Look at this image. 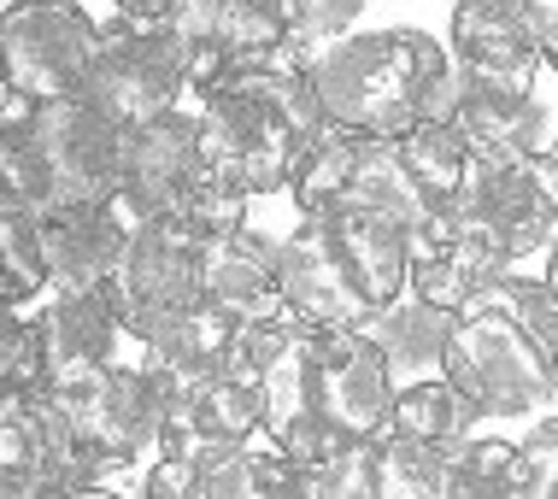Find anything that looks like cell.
I'll return each mask as SVG.
<instances>
[{"instance_id":"4","label":"cell","mask_w":558,"mask_h":499,"mask_svg":"<svg viewBox=\"0 0 558 499\" xmlns=\"http://www.w3.org/2000/svg\"><path fill=\"white\" fill-rule=\"evenodd\" d=\"M265 429L312 412L347 447H376L395 417V376L365 329H306L282 365L265 370Z\"/></svg>"},{"instance_id":"44","label":"cell","mask_w":558,"mask_h":499,"mask_svg":"<svg viewBox=\"0 0 558 499\" xmlns=\"http://www.w3.org/2000/svg\"><path fill=\"white\" fill-rule=\"evenodd\" d=\"M547 154H553V159H558V135H553V142H547Z\"/></svg>"},{"instance_id":"15","label":"cell","mask_w":558,"mask_h":499,"mask_svg":"<svg viewBox=\"0 0 558 499\" xmlns=\"http://www.w3.org/2000/svg\"><path fill=\"white\" fill-rule=\"evenodd\" d=\"M206 154H201V124L194 112H165L154 124L124 130V165H118V211L130 223L171 218L189 206V194L206 183Z\"/></svg>"},{"instance_id":"41","label":"cell","mask_w":558,"mask_h":499,"mask_svg":"<svg viewBox=\"0 0 558 499\" xmlns=\"http://www.w3.org/2000/svg\"><path fill=\"white\" fill-rule=\"evenodd\" d=\"M59 499H130V494H118L112 482H95V488H71V494H59Z\"/></svg>"},{"instance_id":"31","label":"cell","mask_w":558,"mask_h":499,"mask_svg":"<svg viewBox=\"0 0 558 499\" xmlns=\"http://www.w3.org/2000/svg\"><path fill=\"white\" fill-rule=\"evenodd\" d=\"M41 294H48V270H41L36 218L0 200V306H29Z\"/></svg>"},{"instance_id":"39","label":"cell","mask_w":558,"mask_h":499,"mask_svg":"<svg viewBox=\"0 0 558 499\" xmlns=\"http://www.w3.org/2000/svg\"><path fill=\"white\" fill-rule=\"evenodd\" d=\"M112 7H118V19H135V24H165L177 7H183V0H112Z\"/></svg>"},{"instance_id":"25","label":"cell","mask_w":558,"mask_h":499,"mask_svg":"<svg viewBox=\"0 0 558 499\" xmlns=\"http://www.w3.org/2000/svg\"><path fill=\"white\" fill-rule=\"evenodd\" d=\"M230 336H235V317H223L218 306L201 300L194 312L154 329V336L142 341V358L165 376V382H194V376L230 365Z\"/></svg>"},{"instance_id":"8","label":"cell","mask_w":558,"mask_h":499,"mask_svg":"<svg viewBox=\"0 0 558 499\" xmlns=\"http://www.w3.org/2000/svg\"><path fill=\"white\" fill-rule=\"evenodd\" d=\"M100 53V24L77 0H24L0 24V83L24 106L83 95Z\"/></svg>"},{"instance_id":"33","label":"cell","mask_w":558,"mask_h":499,"mask_svg":"<svg viewBox=\"0 0 558 499\" xmlns=\"http://www.w3.org/2000/svg\"><path fill=\"white\" fill-rule=\"evenodd\" d=\"M41 336L36 317H24V306H0V400L12 394H41Z\"/></svg>"},{"instance_id":"47","label":"cell","mask_w":558,"mask_h":499,"mask_svg":"<svg viewBox=\"0 0 558 499\" xmlns=\"http://www.w3.org/2000/svg\"><path fill=\"white\" fill-rule=\"evenodd\" d=\"M7 7H24V0H7Z\"/></svg>"},{"instance_id":"20","label":"cell","mask_w":558,"mask_h":499,"mask_svg":"<svg viewBox=\"0 0 558 499\" xmlns=\"http://www.w3.org/2000/svg\"><path fill=\"white\" fill-rule=\"evenodd\" d=\"M277 294H282V312L306 329H359L371 317L365 300L353 294V282L341 277L336 253L324 247V230L312 218H300L294 230L282 235Z\"/></svg>"},{"instance_id":"22","label":"cell","mask_w":558,"mask_h":499,"mask_svg":"<svg viewBox=\"0 0 558 499\" xmlns=\"http://www.w3.org/2000/svg\"><path fill=\"white\" fill-rule=\"evenodd\" d=\"M277 253L282 241L241 223L223 241L206 247V265H201V300L218 306L223 317L247 324V317H265V312H282V294H277Z\"/></svg>"},{"instance_id":"16","label":"cell","mask_w":558,"mask_h":499,"mask_svg":"<svg viewBox=\"0 0 558 499\" xmlns=\"http://www.w3.org/2000/svg\"><path fill=\"white\" fill-rule=\"evenodd\" d=\"M452 65L464 77L535 88L541 36H535V0H452Z\"/></svg>"},{"instance_id":"6","label":"cell","mask_w":558,"mask_h":499,"mask_svg":"<svg viewBox=\"0 0 558 499\" xmlns=\"http://www.w3.org/2000/svg\"><path fill=\"white\" fill-rule=\"evenodd\" d=\"M289 200L300 218H324V211H376V218L400 223L405 235L429 218L424 194L405 183L395 142H376V135H353L329 124L318 142L306 147V159L294 165Z\"/></svg>"},{"instance_id":"29","label":"cell","mask_w":558,"mask_h":499,"mask_svg":"<svg viewBox=\"0 0 558 499\" xmlns=\"http://www.w3.org/2000/svg\"><path fill=\"white\" fill-rule=\"evenodd\" d=\"M441 499H518V441L471 435L441 459Z\"/></svg>"},{"instance_id":"10","label":"cell","mask_w":558,"mask_h":499,"mask_svg":"<svg viewBox=\"0 0 558 499\" xmlns=\"http://www.w3.org/2000/svg\"><path fill=\"white\" fill-rule=\"evenodd\" d=\"M83 100L95 112H107L118 130L177 112L189 100V71L177 41L165 36V24H135V19L100 24V53L88 65Z\"/></svg>"},{"instance_id":"30","label":"cell","mask_w":558,"mask_h":499,"mask_svg":"<svg viewBox=\"0 0 558 499\" xmlns=\"http://www.w3.org/2000/svg\"><path fill=\"white\" fill-rule=\"evenodd\" d=\"M441 459L447 452L383 435L371 447V488L376 499H441Z\"/></svg>"},{"instance_id":"37","label":"cell","mask_w":558,"mask_h":499,"mask_svg":"<svg viewBox=\"0 0 558 499\" xmlns=\"http://www.w3.org/2000/svg\"><path fill=\"white\" fill-rule=\"evenodd\" d=\"M142 499H194V471L177 464V459H159L154 476H147V488H142Z\"/></svg>"},{"instance_id":"45","label":"cell","mask_w":558,"mask_h":499,"mask_svg":"<svg viewBox=\"0 0 558 499\" xmlns=\"http://www.w3.org/2000/svg\"><path fill=\"white\" fill-rule=\"evenodd\" d=\"M7 12H12V7H7V0H0V24H7Z\"/></svg>"},{"instance_id":"46","label":"cell","mask_w":558,"mask_h":499,"mask_svg":"<svg viewBox=\"0 0 558 499\" xmlns=\"http://www.w3.org/2000/svg\"><path fill=\"white\" fill-rule=\"evenodd\" d=\"M547 499H558V482H553V494H547Z\"/></svg>"},{"instance_id":"35","label":"cell","mask_w":558,"mask_h":499,"mask_svg":"<svg viewBox=\"0 0 558 499\" xmlns=\"http://www.w3.org/2000/svg\"><path fill=\"white\" fill-rule=\"evenodd\" d=\"M558 482V412L518 441V499H547Z\"/></svg>"},{"instance_id":"18","label":"cell","mask_w":558,"mask_h":499,"mask_svg":"<svg viewBox=\"0 0 558 499\" xmlns=\"http://www.w3.org/2000/svg\"><path fill=\"white\" fill-rule=\"evenodd\" d=\"M447 124L459 130V142L471 147L476 165H506L547 147V106L535 100V88L482 83V77H464L459 65H452Z\"/></svg>"},{"instance_id":"28","label":"cell","mask_w":558,"mask_h":499,"mask_svg":"<svg viewBox=\"0 0 558 499\" xmlns=\"http://www.w3.org/2000/svg\"><path fill=\"white\" fill-rule=\"evenodd\" d=\"M395 159L405 171V183L424 194V206H447L459 200L464 183H471V147L459 142V130L441 124V118H429V124H412L395 142Z\"/></svg>"},{"instance_id":"19","label":"cell","mask_w":558,"mask_h":499,"mask_svg":"<svg viewBox=\"0 0 558 499\" xmlns=\"http://www.w3.org/2000/svg\"><path fill=\"white\" fill-rule=\"evenodd\" d=\"M41 235V270H48V294H71V289H107L118 259L130 241V218L107 206H65L36 218Z\"/></svg>"},{"instance_id":"9","label":"cell","mask_w":558,"mask_h":499,"mask_svg":"<svg viewBox=\"0 0 558 499\" xmlns=\"http://www.w3.org/2000/svg\"><path fill=\"white\" fill-rule=\"evenodd\" d=\"M48 394L59 400V412H65L77 447L95 452L112 476L130 471V464H142V452H159L171 382H165L147 358H135V365L118 358L112 370L95 376V382H83V388H48Z\"/></svg>"},{"instance_id":"23","label":"cell","mask_w":558,"mask_h":499,"mask_svg":"<svg viewBox=\"0 0 558 499\" xmlns=\"http://www.w3.org/2000/svg\"><path fill=\"white\" fill-rule=\"evenodd\" d=\"M452 317L459 312H441V306H429V300H417V294H400L395 306H383L359 329L376 341V353H383L395 388H405V382H424V376H441Z\"/></svg>"},{"instance_id":"21","label":"cell","mask_w":558,"mask_h":499,"mask_svg":"<svg viewBox=\"0 0 558 499\" xmlns=\"http://www.w3.org/2000/svg\"><path fill=\"white\" fill-rule=\"evenodd\" d=\"M312 223L324 230V247L336 253L341 277L353 282V294L365 300L371 317L405 294V230L400 223L376 218V211H324Z\"/></svg>"},{"instance_id":"24","label":"cell","mask_w":558,"mask_h":499,"mask_svg":"<svg viewBox=\"0 0 558 499\" xmlns=\"http://www.w3.org/2000/svg\"><path fill=\"white\" fill-rule=\"evenodd\" d=\"M0 499H59L41 394L0 400Z\"/></svg>"},{"instance_id":"26","label":"cell","mask_w":558,"mask_h":499,"mask_svg":"<svg viewBox=\"0 0 558 499\" xmlns=\"http://www.w3.org/2000/svg\"><path fill=\"white\" fill-rule=\"evenodd\" d=\"M194 499H312V471L247 441L194 471Z\"/></svg>"},{"instance_id":"13","label":"cell","mask_w":558,"mask_h":499,"mask_svg":"<svg viewBox=\"0 0 558 499\" xmlns=\"http://www.w3.org/2000/svg\"><path fill=\"white\" fill-rule=\"evenodd\" d=\"M511 270V259L476 230L459 200L429 206V218L405 235V294L429 300L441 312H464Z\"/></svg>"},{"instance_id":"40","label":"cell","mask_w":558,"mask_h":499,"mask_svg":"<svg viewBox=\"0 0 558 499\" xmlns=\"http://www.w3.org/2000/svg\"><path fill=\"white\" fill-rule=\"evenodd\" d=\"M24 112H29V106H24L19 95H12V88H7V83H0V135H7L12 124H19V118H24Z\"/></svg>"},{"instance_id":"3","label":"cell","mask_w":558,"mask_h":499,"mask_svg":"<svg viewBox=\"0 0 558 499\" xmlns=\"http://www.w3.org/2000/svg\"><path fill=\"white\" fill-rule=\"evenodd\" d=\"M118 165H124V130L95 112L83 95L41 100L0 135V200L48 218L65 206L118 200Z\"/></svg>"},{"instance_id":"11","label":"cell","mask_w":558,"mask_h":499,"mask_svg":"<svg viewBox=\"0 0 558 499\" xmlns=\"http://www.w3.org/2000/svg\"><path fill=\"white\" fill-rule=\"evenodd\" d=\"M201 265H206V241H194L177 218L130 223L124 259H118L112 282H107L124 336L147 341L171 317L201 306Z\"/></svg>"},{"instance_id":"12","label":"cell","mask_w":558,"mask_h":499,"mask_svg":"<svg viewBox=\"0 0 558 499\" xmlns=\"http://www.w3.org/2000/svg\"><path fill=\"white\" fill-rule=\"evenodd\" d=\"M265 435V388L235 365H218L194 382H171L165 400V435L159 459H177L189 471L213 464L218 452H235Z\"/></svg>"},{"instance_id":"14","label":"cell","mask_w":558,"mask_h":499,"mask_svg":"<svg viewBox=\"0 0 558 499\" xmlns=\"http://www.w3.org/2000/svg\"><path fill=\"white\" fill-rule=\"evenodd\" d=\"M459 206L518 265L523 253L547 247L558 235V159L541 147V154H523L506 165H471V183H464Z\"/></svg>"},{"instance_id":"34","label":"cell","mask_w":558,"mask_h":499,"mask_svg":"<svg viewBox=\"0 0 558 499\" xmlns=\"http://www.w3.org/2000/svg\"><path fill=\"white\" fill-rule=\"evenodd\" d=\"M371 0H289V19H294V48L300 53H318L329 41L353 36V24L365 19Z\"/></svg>"},{"instance_id":"43","label":"cell","mask_w":558,"mask_h":499,"mask_svg":"<svg viewBox=\"0 0 558 499\" xmlns=\"http://www.w3.org/2000/svg\"><path fill=\"white\" fill-rule=\"evenodd\" d=\"M547 405H553V412H558V370H553V394H547Z\"/></svg>"},{"instance_id":"1","label":"cell","mask_w":558,"mask_h":499,"mask_svg":"<svg viewBox=\"0 0 558 499\" xmlns=\"http://www.w3.org/2000/svg\"><path fill=\"white\" fill-rule=\"evenodd\" d=\"M312 95L324 106V124L400 142L412 124H429L452 106V53L429 29H365L341 36L306 59Z\"/></svg>"},{"instance_id":"38","label":"cell","mask_w":558,"mask_h":499,"mask_svg":"<svg viewBox=\"0 0 558 499\" xmlns=\"http://www.w3.org/2000/svg\"><path fill=\"white\" fill-rule=\"evenodd\" d=\"M535 36H541V65L558 71V0H535Z\"/></svg>"},{"instance_id":"27","label":"cell","mask_w":558,"mask_h":499,"mask_svg":"<svg viewBox=\"0 0 558 499\" xmlns=\"http://www.w3.org/2000/svg\"><path fill=\"white\" fill-rule=\"evenodd\" d=\"M476 412L447 376H424V382H405L395 388V417H388V435L400 441H417V447H435V452H452L459 441H471L476 429Z\"/></svg>"},{"instance_id":"7","label":"cell","mask_w":558,"mask_h":499,"mask_svg":"<svg viewBox=\"0 0 558 499\" xmlns=\"http://www.w3.org/2000/svg\"><path fill=\"white\" fill-rule=\"evenodd\" d=\"M165 36L183 53L194 100L213 95L218 83L241 77V71L306 59L294 48L289 0H183V7L165 19Z\"/></svg>"},{"instance_id":"42","label":"cell","mask_w":558,"mask_h":499,"mask_svg":"<svg viewBox=\"0 0 558 499\" xmlns=\"http://www.w3.org/2000/svg\"><path fill=\"white\" fill-rule=\"evenodd\" d=\"M541 282L553 289V300H558V235L547 241V270H541Z\"/></svg>"},{"instance_id":"32","label":"cell","mask_w":558,"mask_h":499,"mask_svg":"<svg viewBox=\"0 0 558 499\" xmlns=\"http://www.w3.org/2000/svg\"><path fill=\"white\" fill-rule=\"evenodd\" d=\"M476 300H494L511 324L530 336L541 353L553 358V370H558V300H553V289L541 277H518V270H506L500 282H494L488 294H476Z\"/></svg>"},{"instance_id":"36","label":"cell","mask_w":558,"mask_h":499,"mask_svg":"<svg viewBox=\"0 0 558 499\" xmlns=\"http://www.w3.org/2000/svg\"><path fill=\"white\" fill-rule=\"evenodd\" d=\"M312 499H376V488H371V447H353L347 459L312 471Z\"/></svg>"},{"instance_id":"2","label":"cell","mask_w":558,"mask_h":499,"mask_svg":"<svg viewBox=\"0 0 558 499\" xmlns=\"http://www.w3.org/2000/svg\"><path fill=\"white\" fill-rule=\"evenodd\" d=\"M194 124H201L206 171L247 200L289 194L294 165L329 130L324 106L312 95L306 59H282V65L241 71V77L218 83L213 95H201Z\"/></svg>"},{"instance_id":"5","label":"cell","mask_w":558,"mask_h":499,"mask_svg":"<svg viewBox=\"0 0 558 499\" xmlns=\"http://www.w3.org/2000/svg\"><path fill=\"white\" fill-rule=\"evenodd\" d=\"M441 376L471 400V412L488 417H530L553 394V358L523 336L494 300H471L452 317Z\"/></svg>"},{"instance_id":"17","label":"cell","mask_w":558,"mask_h":499,"mask_svg":"<svg viewBox=\"0 0 558 499\" xmlns=\"http://www.w3.org/2000/svg\"><path fill=\"white\" fill-rule=\"evenodd\" d=\"M36 336H41L48 388H83L118 365L124 324H118V306L107 289H71V294H48V306L36 312Z\"/></svg>"}]
</instances>
